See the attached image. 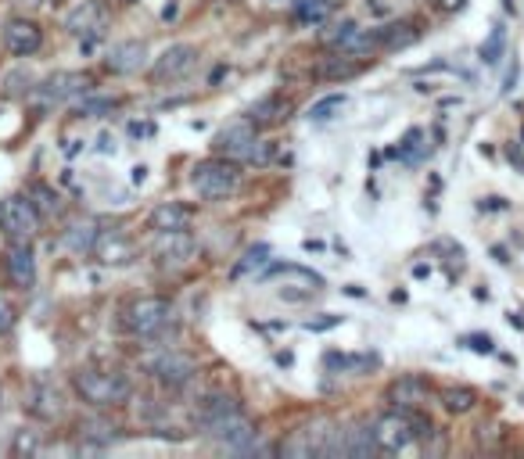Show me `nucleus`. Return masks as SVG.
Masks as SVG:
<instances>
[{
	"label": "nucleus",
	"instance_id": "f257e3e1",
	"mask_svg": "<svg viewBox=\"0 0 524 459\" xmlns=\"http://www.w3.org/2000/svg\"><path fill=\"white\" fill-rule=\"evenodd\" d=\"M195 427H198L205 438H216V441L230 445V448H241V452H248V448L255 445V434H258L255 423L244 416L241 402H237L234 395H223V392L209 395V399L195 409Z\"/></svg>",
	"mask_w": 524,
	"mask_h": 459
},
{
	"label": "nucleus",
	"instance_id": "f03ea898",
	"mask_svg": "<svg viewBox=\"0 0 524 459\" xmlns=\"http://www.w3.org/2000/svg\"><path fill=\"white\" fill-rule=\"evenodd\" d=\"M370 431H374L377 452L399 455V452L417 448V441L431 438V434H434V423H431L427 416H420L417 409H392V413L377 416V420L370 423Z\"/></svg>",
	"mask_w": 524,
	"mask_h": 459
},
{
	"label": "nucleus",
	"instance_id": "7ed1b4c3",
	"mask_svg": "<svg viewBox=\"0 0 524 459\" xmlns=\"http://www.w3.org/2000/svg\"><path fill=\"white\" fill-rule=\"evenodd\" d=\"M72 388L79 402H86L91 409H115L130 402L133 395V384L123 370H98V366H86V370L72 374Z\"/></svg>",
	"mask_w": 524,
	"mask_h": 459
},
{
	"label": "nucleus",
	"instance_id": "20e7f679",
	"mask_svg": "<svg viewBox=\"0 0 524 459\" xmlns=\"http://www.w3.org/2000/svg\"><path fill=\"white\" fill-rule=\"evenodd\" d=\"M191 187L205 202H226V198H234L241 191V162H234L226 154H212V158L195 162Z\"/></svg>",
	"mask_w": 524,
	"mask_h": 459
},
{
	"label": "nucleus",
	"instance_id": "39448f33",
	"mask_svg": "<svg viewBox=\"0 0 524 459\" xmlns=\"http://www.w3.org/2000/svg\"><path fill=\"white\" fill-rule=\"evenodd\" d=\"M216 154H226L234 162H248V165H270L274 158V144L270 140H258V126L244 115L241 123H230L216 133L212 140Z\"/></svg>",
	"mask_w": 524,
	"mask_h": 459
},
{
	"label": "nucleus",
	"instance_id": "423d86ee",
	"mask_svg": "<svg viewBox=\"0 0 524 459\" xmlns=\"http://www.w3.org/2000/svg\"><path fill=\"white\" fill-rule=\"evenodd\" d=\"M172 316H177V309L165 295H144L123 309V327L133 337H162L172 327Z\"/></svg>",
	"mask_w": 524,
	"mask_h": 459
},
{
	"label": "nucleus",
	"instance_id": "0eeeda50",
	"mask_svg": "<svg viewBox=\"0 0 524 459\" xmlns=\"http://www.w3.org/2000/svg\"><path fill=\"white\" fill-rule=\"evenodd\" d=\"M40 226H44V216L33 209V202L26 194L0 198V233H4V241L33 244L40 237Z\"/></svg>",
	"mask_w": 524,
	"mask_h": 459
},
{
	"label": "nucleus",
	"instance_id": "6e6552de",
	"mask_svg": "<svg viewBox=\"0 0 524 459\" xmlns=\"http://www.w3.org/2000/svg\"><path fill=\"white\" fill-rule=\"evenodd\" d=\"M94 90V75L91 72H54L47 75L40 86L29 90V101L36 108H54V105H65V101H75V98H86Z\"/></svg>",
	"mask_w": 524,
	"mask_h": 459
},
{
	"label": "nucleus",
	"instance_id": "1a4fd4ad",
	"mask_svg": "<svg viewBox=\"0 0 524 459\" xmlns=\"http://www.w3.org/2000/svg\"><path fill=\"white\" fill-rule=\"evenodd\" d=\"M144 370L162 384V388H184L198 374V359L184 348H162L144 359Z\"/></svg>",
	"mask_w": 524,
	"mask_h": 459
},
{
	"label": "nucleus",
	"instance_id": "9d476101",
	"mask_svg": "<svg viewBox=\"0 0 524 459\" xmlns=\"http://www.w3.org/2000/svg\"><path fill=\"white\" fill-rule=\"evenodd\" d=\"M262 277H270V281H277V295L284 298V302H309V298H316L320 291H323V277L320 273H313V269H306V265H291V262H284V265H270Z\"/></svg>",
	"mask_w": 524,
	"mask_h": 459
},
{
	"label": "nucleus",
	"instance_id": "9b49d317",
	"mask_svg": "<svg viewBox=\"0 0 524 459\" xmlns=\"http://www.w3.org/2000/svg\"><path fill=\"white\" fill-rule=\"evenodd\" d=\"M151 258L158 269H184L198 258V241L191 230H162L155 233V244H151Z\"/></svg>",
	"mask_w": 524,
	"mask_h": 459
},
{
	"label": "nucleus",
	"instance_id": "f8f14e48",
	"mask_svg": "<svg viewBox=\"0 0 524 459\" xmlns=\"http://www.w3.org/2000/svg\"><path fill=\"white\" fill-rule=\"evenodd\" d=\"M334 427L330 420H313L306 427H298L291 438L281 441V455H291V459H309V455H330V445H334Z\"/></svg>",
	"mask_w": 524,
	"mask_h": 459
},
{
	"label": "nucleus",
	"instance_id": "ddd939ff",
	"mask_svg": "<svg viewBox=\"0 0 524 459\" xmlns=\"http://www.w3.org/2000/svg\"><path fill=\"white\" fill-rule=\"evenodd\" d=\"M0 273H4V284L8 288L33 291L36 288V255H33V244L8 241L4 255H0Z\"/></svg>",
	"mask_w": 524,
	"mask_h": 459
},
{
	"label": "nucleus",
	"instance_id": "4468645a",
	"mask_svg": "<svg viewBox=\"0 0 524 459\" xmlns=\"http://www.w3.org/2000/svg\"><path fill=\"white\" fill-rule=\"evenodd\" d=\"M198 68V47L195 44H172L151 61V79L155 83H180Z\"/></svg>",
	"mask_w": 524,
	"mask_h": 459
},
{
	"label": "nucleus",
	"instance_id": "2eb2a0df",
	"mask_svg": "<svg viewBox=\"0 0 524 459\" xmlns=\"http://www.w3.org/2000/svg\"><path fill=\"white\" fill-rule=\"evenodd\" d=\"M105 26H108V12H105L101 0H79V4L65 15V29L72 36H79L83 47H91L105 33Z\"/></svg>",
	"mask_w": 524,
	"mask_h": 459
},
{
	"label": "nucleus",
	"instance_id": "dca6fc26",
	"mask_svg": "<svg viewBox=\"0 0 524 459\" xmlns=\"http://www.w3.org/2000/svg\"><path fill=\"white\" fill-rule=\"evenodd\" d=\"M22 409H26L33 420L51 423V420H58V416L65 413V395H61V388L51 384V381H33V384L26 388Z\"/></svg>",
	"mask_w": 524,
	"mask_h": 459
},
{
	"label": "nucleus",
	"instance_id": "f3484780",
	"mask_svg": "<svg viewBox=\"0 0 524 459\" xmlns=\"http://www.w3.org/2000/svg\"><path fill=\"white\" fill-rule=\"evenodd\" d=\"M4 47L12 58H33L44 47V26L36 19H8L4 26Z\"/></svg>",
	"mask_w": 524,
	"mask_h": 459
},
{
	"label": "nucleus",
	"instance_id": "a211bd4d",
	"mask_svg": "<svg viewBox=\"0 0 524 459\" xmlns=\"http://www.w3.org/2000/svg\"><path fill=\"white\" fill-rule=\"evenodd\" d=\"M147 65V44L144 40H123L105 54V68L112 75H133Z\"/></svg>",
	"mask_w": 524,
	"mask_h": 459
},
{
	"label": "nucleus",
	"instance_id": "6ab92c4d",
	"mask_svg": "<svg viewBox=\"0 0 524 459\" xmlns=\"http://www.w3.org/2000/svg\"><path fill=\"white\" fill-rule=\"evenodd\" d=\"M291 112H295V101H291V98L270 94V98H262V101H255V105L248 108V119H251L258 130H274V126L288 123Z\"/></svg>",
	"mask_w": 524,
	"mask_h": 459
},
{
	"label": "nucleus",
	"instance_id": "aec40b11",
	"mask_svg": "<svg viewBox=\"0 0 524 459\" xmlns=\"http://www.w3.org/2000/svg\"><path fill=\"white\" fill-rule=\"evenodd\" d=\"M195 219V209L184 205V202H162L151 209L147 216V230L151 233H162V230H187Z\"/></svg>",
	"mask_w": 524,
	"mask_h": 459
},
{
	"label": "nucleus",
	"instance_id": "412c9836",
	"mask_svg": "<svg viewBox=\"0 0 524 459\" xmlns=\"http://www.w3.org/2000/svg\"><path fill=\"white\" fill-rule=\"evenodd\" d=\"M94 255H98L105 265H126V262L133 258V241H130L119 226L101 230V233H98V248H94Z\"/></svg>",
	"mask_w": 524,
	"mask_h": 459
},
{
	"label": "nucleus",
	"instance_id": "4be33fe9",
	"mask_svg": "<svg viewBox=\"0 0 524 459\" xmlns=\"http://www.w3.org/2000/svg\"><path fill=\"white\" fill-rule=\"evenodd\" d=\"M367 68V61H360L356 54H345V51H334L330 58H320V65L313 68L316 79H327V83H341V79H353Z\"/></svg>",
	"mask_w": 524,
	"mask_h": 459
},
{
	"label": "nucleus",
	"instance_id": "5701e85b",
	"mask_svg": "<svg viewBox=\"0 0 524 459\" xmlns=\"http://www.w3.org/2000/svg\"><path fill=\"white\" fill-rule=\"evenodd\" d=\"M98 233H101V226H98L94 219H75V223H68V226L61 230V244H65L72 255H94Z\"/></svg>",
	"mask_w": 524,
	"mask_h": 459
},
{
	"label": "nucleus",
	"instance_id": "b1692460",
	"mask_svg": "<svg viewBox=\"0 0 524 459\" xmlns=\"http://www.w3.org/2000/svg\"><path fill=\"white\" fill-rule=\"evenodd\" d=\"M427 395H431V388H427L424 377H399V381L388 388V402H392L395 409H417L420 402H427Z\"/></svg>",
	"mask_w": 524,
	"mask_h": 459
},
{
	"label": "nucleus",
	"instance_id": "393cba45",
	"mask_svg": "<svg viewBox=\"0 0 524 459\" xmlns=\"http://www.w3.org/2000/svg\"><path fill=\"white\" fill-rule=\"evenodd\" d=\"M420 40V26L413 19H399V22H388L377 29V47L381 51H402L409 44Z\"/></svg>",
	"mask_w": 524,
	"mask_h": 459
},
{
	"label": "nucleus",
	"instance_id": "a878e982",
	"mask_svg": "<svg viewBox=\"0 0 524 459\" xmlns=\"http://www.w3.org/2000/svg\"><path fill=\"white\" fill-rule=\"evenodd\" d=\"M270 248L266 244H255V248H248L237 262H234V269H230V281H244V277H262V273L270 269Z\"/></svg>",
	"mask_w": 524,
	"mask_h": 459
},
{
	"label": "nucleus",
	"instance_id": "bb28decb",
	"mask_svg": "<svg viewBox=\"0 0 524 459\" xmlns=\"http://www.w3.org/2000/svg\"><path fill=\"white\" fill-rule=\"evenodd\" d=\"M26 198L33 202V209H36L44 219L61 216V194L51 187V183H44V179H33V183H29V187H26Z\"/></svg>",
	"mask_w": 524,
	"mask_h": 459
},
{
	"label": "nucleus",
	"instance_id": "cd10ccee",
	"mask_svg": "<svg viewBox=\"0 0 524 459\" xmlns=\"http://www.w3.org/2000/svg\"><path fill=\"white\" fill-rule=\"evenodd\" d=\"M356 36H360V26L353 19H341V22L327 26L320 33V47H327V51H348V44H353Z\"/></svg>",
	"mask_w": 524,
	"mask_h": 459
},
{
	"label": "nucleus",
	"instance_id": "c85d7f7f",
	"mask_svg": "<svg viewBox=\"0 0 524 459\" xmlns=\"http://www.w3.org/2000/svg\"><path fill=\"white\" fill-rule=\"evenodd\" d=\"M330 12H334V0H295V8H291L295 22L302 26H320L330 19Z\"/></svg>",
	"mask_w": 524,
	"mask_h": 459
},
{
	"label": "nucleus",
	"instance_id": "c756f323",
	"mask_svg": "<svg viewBox=\"0 0 524 459\" xmlns=\"http://www.w3.org/2000/svg\"><path fill=\"white\" fill-rule=\"evenodd\" d=\"M79 434H83V438H91V441H98L101 448L123 438V434H119V427H115V423H108V420H83V423H79Z\"/></svg>",
	"mask_w": 524,
	"mask_h": 459
},
{
	"label": "nucleus",
	"instance_id": "7c9ffc66",
	"mask_svg": "<svg viewBox=\"0 0 524 459\" xmlns=\"http://www.w3.org/2000/svg\"><path fill=\"white\" fill-rule=\"evenodd\" d=\"M442 406H446L453 416H464V413H471V409L478 406V395H474L471 388H446V392H442Z\"/></svg>",
	"mask_w": 524,
	"mask_h": 459
},
{
	"label": "nucleus",
	"instance_id": "2f4dec72",
	"mask_svg": "<svg viewBox=\"0 0 524 459\" xmlns=\"http://www.w3.org/2000/svg\"><path fill=\"white\" fill-rule=\"evenodd\" d=\"M327 366H330V370H356V374H367V370H374V366H377V359H374V355H337V352H330V355H327Z\"/></svg>",
	"mask_w": 524,
	"mask_h": 459
},
{
	"label": "nucleus",
	"instance_id": "473e14b6",
	"mask_svg": "<svg viewBox=\"0 0 524 459\" xmlns=\"http://www.w3.org/2000/svg\"><path fill=\"white\" fill-rule=\"evenodd\" d=\"M427 154V144H424V130H409L406 137H402V144H399V158H406V162H420Z\"/></svg>",
	"mask_w": 524,
	"mask_h": 459
},
{
	"label": "nucleus",
	"instance_id": "72a5a7b5",
	"mask_svg": "<svg viewBox=\"0 0 524 459\" xmlns=\"http://www.w3.org/2000/svg\"><path fill=\"white\" fill-rule=\"evenodd\" d=\"M341 108H345V94H330V98H323V101H316V105L309 108V119H313V123H327V119H334Z\"/></svg>",
	"mask_w": 524,
	"mask_h": 459
},
{
	"label": "nucleus",
	"instance_id": "f704fd0d",
	"mask_svg": "<svg viewBox=\"0 0 524 459\" xmlns=\"http://www.w3.org/2000/svg\"><path fill=\"white\" fill-rule=\"evenodd\" d=\"M499 54H503V26H496L492 36L481 44V61H485V65H496Z\"/></svg>",
	"mask_w": 524,
	"mask_h": 459
},
{
	"label": "nucleus",
	"instance_id": "c9c22d12",
	"mask_svg": "<svg viewBox=\"0 0 524 459\" xmlns=\"http://www.w3.org/2000/svg\"><path fill=\"white\" fill-rule=\"evenodd\" d=\"M112 108H119V101L98 98V101H83V105L75 108V115H79V119H94V115H105V112H112Z\"/></svg>",
	"mask_w": 524,
	"mask_h": 459
},
{
	"label": "nucleus",
	"instance_id": "e433bc0d",
	"mask_svg": "<svg viewBox=\"0 0 524 459\" xmlns=\"http://www.w3.org/2000/svg\"><path fill=\"white\" fill-rule=\"evenodd\" d=\"M15 323H19V313H15V305L0 295V337H8L12 330H15Z\"/></svg>",
	"mask_w": 524,
	"mask_h": 459
},
{
	"label": "nucleus",
	"instance_id": "4c0bfd02",
	"mask_svg": "<svg viewBox=\"0 0 524 459\" xmlns=\"http://www.w3.org/2000/svg\"><path fill=\"white\" fill-rule=\"evenodd\" d=\"M460 344L471 348V352H478V355H492V352H496L488 334H467V337H460Z\"/></svg>",
	"mask_w": 524,
	"mask_h": 459
},
{
	"label": "nucleus",
	"instance_id": "58836bf2",
	"mask_svg": "<svg viewBox=\"0 0 524 459\" xmlns=\"http://www.w3.org/2000/svg\"><path fill=\"white\" fill-rule=\"evenodd\" d=\"M337 323H341V316L323 313L320 320H306V330H330V327H337Z\"/></svg>",
	"mask_w": 524,
	"mask_h": 459
},
{
	"label": "nucleus",
	"instance_id": "ea45409f",
	"mask_svg": "<svg viewBox=\"0 0 524 459\" xmlns=\"http://www.w3.org/2000/svg\"><path fill=\"white\" fill-rule=\"evenodd\" d=\"M431 4L439 8V12H446V15H453V12H460L467 4V0H431Z\"/></svg>",
	"mask_w": 524,
	"mask_h": 459
},
{
	"label": "nucleus",
	"instance_id": "a19ab883",
	"mask_svg": "<svg viewBox=\"0 0 524 459\" xmlns=\"http://www.w3.org/2000/svg\"><path fill=\"white\" fill-rule=\"evenodd\" d=\"M506 158H510V162H513V165H517V169H520V172H524V154H520V151H517V147H513V144H510V147H506Z\"/></svg>",
	"mask_w": 524,
	"mask_h": 459
},
{
	"label": "nucleus",
	"instance_id": "79ce46f5",
	"mask_svg": "<svg viewBox=\"0 0 524 459\" xmlns=\"http://www.w3.org/2000/svg\"><path fill=\"white\" fill-rule=\"evenodd\" d=\"M492 258H496V262H510V255H506V248H492Z\"/></svg>",
	"mask_w": 524,
	"mask_h": 459
},
{
	"label": "nucleus",
	"instance_id": "37998d69",
	"mask_svg": "<svg viewBox=\"0 0 524 459\" xmlns=\"http://www.w3.org/2000/svg\"><path fill=\"white\" fill-rule=\"evenodd\" d=\"M510 323H513L517 330H524V320H520V313H510Z\"/></svg>",
	"mask_w": 524,
	"mask_h": 459
},
{
	"label": "nucleus",
	"instance_id": "c03bdc74",
	"mask_svg": "<svg viewBox=\"0 0 524 459\" xmlns=\"http://www.w3.org/2000/svg\"><path fill=\"white\" fill-rule=\"evenodd\" d=\"M123 4H137V0H123Z\"/></svg>",
	"mask_w": 524,
	"mask_h": 459
},
{
	"label": "nucleus",
	"instance_id": "a18cd8bd",
	"mask_svg": "<svg viewBox=\"0 0 524 459\" xmlns=\"http://www.w3.org/2000/svg\"><path fill=\"white\" fill-rule=\"evenodd\" d=\"M0 409H4V395H0Z\"/></svg>",
	"mask_w": 524,
	"mask_h": 459
}]
</instances>
